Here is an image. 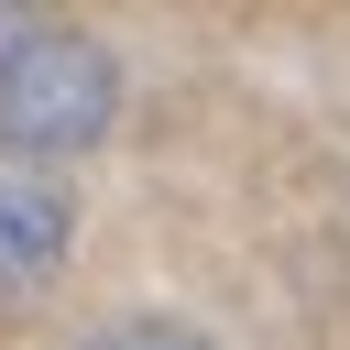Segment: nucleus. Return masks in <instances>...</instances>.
Returning <instances> with one entry per match:
<instances>
[{
  "label": "nucleus",
  "instance_id": "obj_1",
  "mask_svg": "<svg viewBox=\"0 0 350 350\" xmlns=\"http://www.w3.org/2000/svg\"><path fill=\"white\" fill-rule=\"evenodd\" d=\"M120 109V66L109 44L44 22V11H0V153L22 164H77Z\"/></svg>",
  "mask_w": 350,
  "mask_h": 350
},
{
  "label": "nucleus",
  "instance_id": "obj_2",
  "mask_svg": "<svg viewBox=\"0 0 350 350\" xmlns=\"http://www.w3.org/2000/svg\"><path fill=\"white\" fill-rule=\"evenodd\" d=\"M66 241H77V186H66L55 164L0 153V317L33 306V295L66 273Z\"/></svg>",
  "mask_w": 350,
  "mask_h": 350
},
{
  "label": "nucleus",
  "instance_id": "obj_3",
  "mask_svg": "<svg viewBox=\"0 0 350 350\" xmlns=\"http://www.w3.org/2000/svg\"><path fill=\"white\" fill-rule=\"evenodd\" d=\"M88 350H219V339H197V328H175V317H120V328H98Z\"/></svg>",
  "mask_w": 350,
  "mask_h": 350
}]
</instances>
